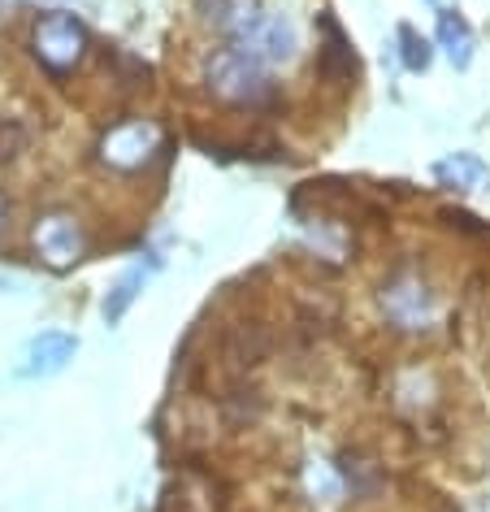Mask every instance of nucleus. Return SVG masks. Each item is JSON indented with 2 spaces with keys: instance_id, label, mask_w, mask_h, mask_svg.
<instances>
[{
  "instance_id": "obj_15",
  "label": "nucleus",
  "mask_w": 490,
  "mask_h": 512,
  "mask_svg": "<svg viewBox=\"0 0 490 512\" xmlns=\"http://www.w3.org/2000/svg\"><path fill=\"white\" fill-rule=\"evenodd\" d=\"M48 5H70V0H48Z\"/></svg>"
},
{
  "instance_id": "obj_12",
  "label": "nucleus",
  "mask_w": 490,
  "mask_h": 512,
  "mask_svg": "<svg viewBox=\"0 0 490 512\" xmlns=\"http://www.w3.org/2000/svg\"><path fill=\"white\" fill-rule=\"evenodd\" d=\"M399 57H404V66L412 70V74H421V70H430V44L421 40L412 27H399Z\"/></svg>"
},
{
  "instance_id": "obj_5",
  "label": "nucleus",
  "mask_w": 490,
  "mask_h": 512,
  "mask_svg": "<svg viewBox=\"0 0 490 512\" xmlns=\"http://www.w3.org/2000/svg\"><path fill=\"white\" fill-rule=\"evenodd\" d=\"M382 309L399 330H425L434 322V291L417 274H399L382 291Z\"/></svg>"
},
{
  "instance_id": "obj_11",
  "label": "nucleus",
  "mask_w": 490,
  "mask_h": 512,
  "mask_svg": "<svg viewBox=\"0 0 490 512\" xmlns=\"http://www.w3.org/2000/svg\"><path fill=\"white\" fill-rule=\"evenodd\" d=\"M139 291H144V270H131V274H126L118 287L109 291V300H105V322H109V326H113V322H122L126 309H131V304H135Z\"/></svg>"
},
{
  "instance_id": "obj_7",
  "label": "nucleus",
  "mask_w": 490,
  "mask_h": 512,
  "mask_svg": "<svg viewBox=\"0 0 490 512\" xmlns=\"http://www.w3.org/2000/svg\"><path fill=\"white\" fill-rule=\"evenodd\" d=\"M74 352H79V339L74 335H61V330H48V335H40L31 343V352H27V365H22V374L27 378H48V374H61L70 361H74Z\"/></svg>"
},
{
  "instance_id": "obj_13",
  "label": "nucleus",
  "mask_w": 490,
  "mask_h": 512,
  "mask_svg": "<svg viewBox=\"0 0 490 512\" xmlns=\"http://www.w3.org/2000/svg\"><path fill=\"white\" fill-rule=\"evenodd\" d=\"M27 144H31V131H27V126L14 122V118L0 122V161L22 157V152H27Z\"/></svg>"
},
{
  "instance_id": "obj_8",
  "label": "nucleus",
  "mask_w": 490,
  "mask_h": 512,
  "mask_svg": "<svg viewBox=\"0 0 490 512\" xmlns=\"http://www.w3.org/2000/svg\"><path fill=\"white\" fill-rule=\"evenodd\" d=\"M438 48L451 57V66H469L473 61V31L456 9H438Z\"/></svg>"
},
{
  "instance_id": "obj_9",
  "label": "nucleus",
  "mask_w": 490,
  "mask_h": 512,
  "mask_svg": "<svg viewBox=\"0 0 490 512\" xmlns=\"http://www.w3.org/2000/svg\"><path fill=\"white\" fill-rule=\"evenodd\" d=\"M434 178L443 187H460V191H473L486 183V165L473 157V152H456V157H443L434 165Z\"/></svg>"
},
{
  "instance_id": "obj_14",
  "label": "nucleus",
  "mask_w": 490,
  "mask_h": 512,
  "mask_svg": "<svg viewBox=\"0 0 490 512\" xmlns=\"http://www.w3.org/2000/svg\"><path fill=\"white\" fill-rule=\"evenodd\" d=\"M9 222V200H5V191H0V226Z\"/></svg>"
},
{
  "instance_id": "obj_6",
  "label": "nucleus",
  "mask_w": 490,
  "mask_h": 512,
  "mask_svg": "<svg viewBox=\"0 0 490 512\" xmlns=\"http://www.w3.org/2000/svg\"><path fill=\"white\" fill-rule=\"evenodd\" d=\"M35 248H40V256L53 270H66V265H74L83 256V230L74 226V217L53 213L35 226Z\"/></svg>"
},
{
  "instance_id": "obj_3",
  "label": "nucleus",
  "mask_w": 490,
  "mask_h": 512,
  "mask_svg": "<svg viewBox=\"0 0 490 512\" xmlns=\"http://www.w3.org/2000/svg\"><path fill=\"white\" fill-rule=\"evenodd\" d=\"M87 53V31L74 14H48L35 27V57L44 61L53 74H66L83 61Z\"/></svg>"
},
{
  "instance_id": "obj_4",
  "label": "nucleus",
  "mask_w": 490,
  "mask_h": 512,
  "mask_svg": "<svg viewBox=\"0 0 490 512\" xmlns=\"http://www.w3.org/2000/svg\"><path fill=\"white\" fill-rule=\"evenodd\" d=\"M152 152H161V131L152 122H122L100 139V161L113 170H139L152 161Z\"/></svg>"
},
{
  "instance_id": "obj_1",
  "label": "nucleus",
  "mask_w": 490,
  "mask_h": 512,
  "mask_svg": "<svg viewBox=\"0 0 490 512\" xmlns=\"http://www.w3.org/2000/svg\"><path fill=\"white\" fill-rule=\"evenodd\" d=\"M204 83H209V92L217 100H226V105H269L278 92L274 83H269V66L265 61H256L252 53H243V48H217L209 57V66H204Z\"/></svg>"
},
{
  "instance_id": "obj_2",
  "label": "nucleus",
  "mask_w": 490,
  "mask_h": 512,
  "mask_svg": "<svg viewBox=\"0 0 490 512\" xmlns=\"http://www.w3.org/2000/svg\"><path fill=\"white\" fill-rule=\"evenodd\" d=\"M230 35H235V48L252 53L265 66H287L295 61V48H300V35L282 14H261V9H239V14L226 18Z\"/></svg>"
},
{
  "instance_id": "obj_17",
  "label": "nucleus",
  "mask_w": 490,
  "mask_h": 512,
  "mask_svg": "<svg viewBox=\"0 0 490 512\" xmlns=\"http://www.w3.org/2000/svg\"><path fill=\"white\" fill-rule=\"evenodd\" d=\"M430 5H438V0H430Z\"/></svg>"
},
{
  "instance_id": "obj_16",
  "label": "nucleus",
  "mask_w": 490,
  "mask_h": 512,
  "mask_svg": "<svg viewBox=\"0 0 490 512\" xmlns=\"http://www.w3.org/2000/svg\"><path fill=\"white\" fill-rule=\"evenodd\" d=\"M5 9H9V0H0V14H5Z\"/></svg>"
},
{
  "instance_id": "obj_10",
  "label": "nucleus",
  "mask_w": 490,
  "mask_h": 512,
  "mask_svg": "<svg viewBox=\"0 0 490 512\" xmlns=\"http://www.w3.org/2000/svg\"><path fill=\"white\" fill-rule=\"evenodd\" d=\"M321 27H326V48H321V74H326V79H347V74L356 70V61H352V48H347V40H343V31L334 27V22L326 18L321 22Z\"/></svg>"
}]
</instances>
